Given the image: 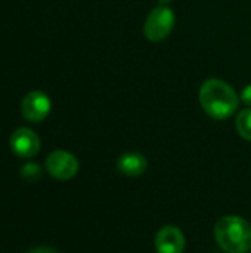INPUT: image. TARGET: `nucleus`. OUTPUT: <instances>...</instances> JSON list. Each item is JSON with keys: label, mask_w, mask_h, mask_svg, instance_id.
<instances>
[{"label": "nucleus", "mask_w": 251, "mask_h": 253, "mask_svg": "<svg viewBox=\"0 0 251 253\" xmlns=\"http://www.w3.org/2000/svg\"><path fill=\"white\" fill-rule=\"evenodd\" d=\"M235 129L238 132V135L246 139L251 141V107L241 110L237 114L235 119Z\"/></svg>", "instance_id": "obj_9"}, {"label": "nucleus", "mask_w": 251, "mask_h": 253, "mask_svg": "<svg viewBox=\"0 0 251 253\" xmlns=\"http://www.w3.org/2000/svg\"><path fill=\"white\" fill-rule=\"evenodd\" d=\"M78 160L74 154L65 150H55L46 157L47 173L58 181H68L78 172Z\"/></svg>", "instance_id": "obj_4"}, {"label": "nucleus", "mask_w": 251, "mask_h": 253, "mask_svg": "<svg viewBox=\"0 0 251 253\" xmlns=\"http://www.w3.org/2000/svg\"><path fill=\"white\" fill-rule=\"evenodd\" d=\"M9 145L18 157L31 159L38 154L41 142L34 130L30 127H19L10 135Z\"/></svg>", "instance_id": "obj_6"}, {"label": "nucleus", "mask_w": 251, "mask_h": 253, "mask_svg": "<svg viewBox=\"0 0 251 253\" xmlns=\"http://www.w3.org/2000/svg\"><path fill=\"white\" fill-rule=\"evenodd\" d=\"M154 246L157 253H183L185 236L180 228L175 225H166L155 234Z\"/></svg>", "instance_id": "obj_7"}, {"label": "nucleus", "mask_w": 251, "mask_h": 253, "mask_svg": "<svg viewBox=\"0 0 251 253\" xmlns=\"http://www.w3.org/2000/svg\"><path fill=\"white\" fill-rule=\"evenodd\" d=\"M213 233L216 243L226 253H247L251 249V224L241 216L220 218Z\"/></svg>", "instance_id": "obj_2"}, {"label": "nucleus", "mask_w": 251, "mask_h": 253, "mask_svg": "<svg viewBox=\"0 0 251 253\" xmlns=\"http://www.w3.org/2000/svg\"><path fill=\"white\" fill-rule=\"evenodd\" d=\"M27 253H59L56 249H53V248H47V246H41V248H34V249H31L30 252Z\"/></svg>", "instance_id": "obj_12"}, {"label": "nucleus", "mask_w": 251, "mask_h": 253, "mask_svg": "<svg viewBox=\"0 0 251 253\" xmlns=\"http://www.w3.org/2000/svg\"><path fill=\"white\" fill-rule=\"evenodd\" d=\"M176 22V15L169 6H161L158 4L154 7L143 24V34L149 42H163L170 36V33L175 28Z\"/></svg>", "instance_id": "obj_3"}, {"label": "nucleus", "mask_w": 251, "mask_h": 253, "mask_svg": "<svg viewBox=\"0 0 251 253\" xmlns=\"http://www.w3.org/2000/svg\"><path fill=\"white\" fill-rule=\"evenodd\" d=\"M19 175H21V178H22L25 182L34 184V182H37V181L41 179V176H43V169H41L37 163L30 162V163H25V165L21 168Z\"/></svg>", "instance_id": "obj_10"}, {"label": "nucleus", "mask_w": 251, "mask_h": 253, "mask_svg": "<svg viewBox=\"0 0 251 253\" xmlns=\"http://www.w3.org/2000/svg\"><path fill=\"white\" fill-rule=\"evenodd\" d=\"M240 99H241L247 107H251V84H247V86L241 90Z\"/></svg>", "instance_id": "obj_11"}, {"label": "nucleus", "mask_w": 251, "mask_h": 253, "mask_svg": "<svg viewBox=\"0 0 251 253\" xmlns=\"http://www.w3.org/2000/svg\"><path fill=\"white\" fill-rule=\"evenodd\" d=\"M148 160L143 154L138 151H129L117 159V170L129 178L141 176L146 172Z\"/></svg>", "instance_id": "obj_8"}, {"label": "nucleus", "mask_w": 251, "mask_h": 253, "mask_svg": "<svg viewBox=\"0 0 251 253\" xmlns=\"http://www.w3.org/2000/svg\"><path fill=\"white\" fill-rule=\"evenodd\" d=\"M172 1H173V0H158V3H160L161 6H169Z\"/></svg>", "instance_id": "obj_13"}, {"label": "nucleus", "mask_w": 251, "mask_h": 253, "mask_svg": "<svg viewBox=\"0 0 251 253\" xmlns=\"http://www.w3.org/2000/svg\"><path fill=\"white\" fill-rule=\"evenodd\" d=\"M52 108L50 98L41 90H33L27 93L21 102V114L25 120L31 123L43 122Z\"/></svg>", "instance_id": "obj_5"}, {"label": "nucleus", "mask_w": 251, "mask_h": 253, "mask_svg": "<svg viewBox=\"0 0 251 253\" xmlns=\"http://www.w3.org/2000/svg\"><path fill=\"white\" fill-rule=\"evenodd\" d=\"M200 105L215 120H225L235 114L240 96L235 89L222 79H207L198 92Z\"/></svg>", "instance_id": "obj_1"}]
</instances>
